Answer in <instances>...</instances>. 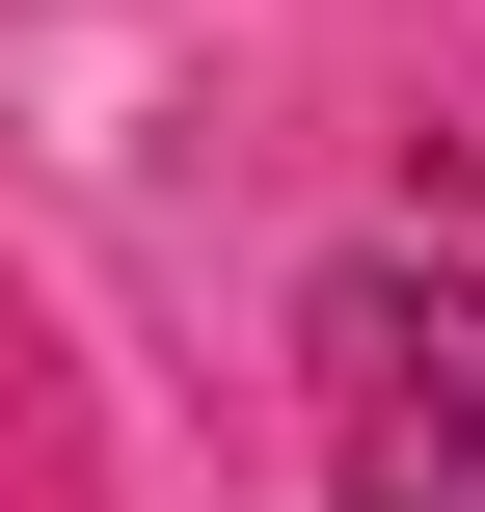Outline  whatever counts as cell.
Listing matches in <instances>:
<instances>
[{"mask_svg": "<svg viewBox=\"0 0 485 512\" xmlns=\"http://www.w3.org/2000/svg\"><path fill=\"white\" fill-rule=\"evenodd\" d=\"M324 512H485V297L459 270H324Z\"/></svg>", "mask_w": 485, "mask_h": 512, "instance_id": "obj_1", "label": "cell"}]
</instances>
